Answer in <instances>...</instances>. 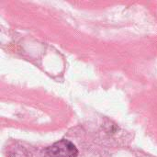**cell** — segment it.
Returning a JSON list of instances; mask_svg holds the SVG:
<instances>
[{
	"mask_svg": "<svg viewBox=\"0 0 157 157\" xmlns=\"http://www.w3.org/2000/svg\"><path fill=\"white\" fill-rule=\"evenodd\" d=\"M78 150L68 140H60L45 149V157H76Z\"/></svg>",
	"mask_w": 157,
	"mask_h": 157,
	"instance_id": "6da1fadb",
	"label": "cell"
}]
</instances>
